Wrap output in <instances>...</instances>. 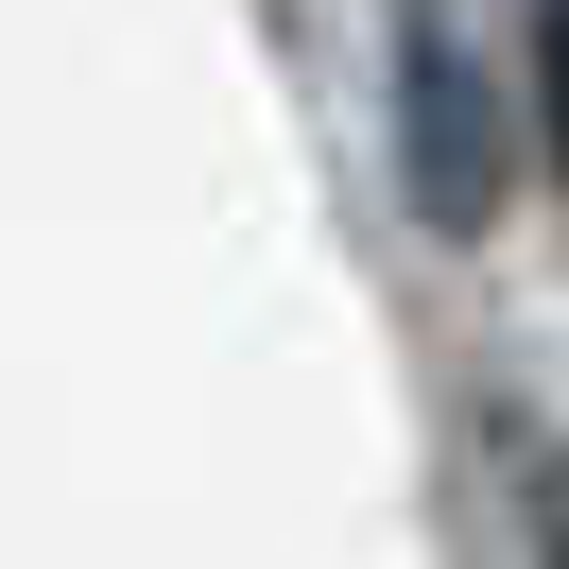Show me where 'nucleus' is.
Returning <instances> with one entry per match:
<instances>
[{
  "mask_svg": "<svg viewBox=\"0 0 569 569\" xmlns=\"http://www.w3.org/2000/svg\"><path fill=\"white\" fill-rule=\"evenodd\" d=\"M500 87H483V52H466V18H397V190H415V224H500Z\"/></svg>",
  "mask_w": 569,
  "mask_h": 569,
  "instance_id": "f257e3e1",
  "label": "nucleus"
},
{
  "mask_svg": "<svg viewBox=\"0 0 569 569\" xmlns=\"http://www.w3.org/2000/svg\"><path fill=\"white\" fill-rule=\"evenodd\" d=\"M535 121H552V156H569V0L535 18Z\"/></svg>",
  "mask_w": 569,
  "mask_h": 569,
  "instance_id": "f03ea898",
  "label": "nucleus"
}]
</instances>
